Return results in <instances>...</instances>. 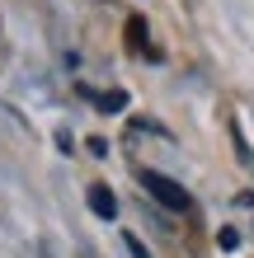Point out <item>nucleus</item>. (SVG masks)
I'll list each match as a JSON object with an SVG mask.
<instances>
[{"instance_id":"5","label":"nucleus","mask_w":254,"mask_h":258,"mask_svg":"<svg viewBox=\"0 0 254 258\" xmlns=\"http://www.w3.org/2000/svg\"><path fill=\"white\" fill-rule=\"evenodd\" d=\"M123 244H127V253H132V258H151V253H146V244H141V239L132 235V230L123 235Z\"/></svg>"},{"instance_id":"4","label":"nucleus","mask_w":254,"mask_h":258,"mask_svg":"<svg viewBox=\"0 0 254 258\" xmlns=\"http://www.w3.org/2000/svg\"><path fill=\"white\" fill-rule=\"evenodd\" d=\"M127 42H132V52H146V19H141V14L127 24Z\"/></svg>"},{"instance_id":"6","label":"nucleus","mask_w":254,"mask_h":258,"mask_svg":"<svg viewBox=\"0 0 254 258\" xmlns=\"http://www.w3.org/2000/svg\"><path fill=\"white\" fill-rule=\"evenodd\" d=\"M217 239H221V249H235V244H240V235H235V230H231V225H226V230H221Z\"/></svg>"},{"instance_id":"2","label":"nucleus","mask_w":254,"mask_h":258,"mask_svg":"<svg viewBox=\"0 0 254 258\" xmlns=\"http://www.w3.org/2000/svg\"><path fill=\"white\" fill-rule=\"evenodd\" d=\"M89 211H94L99 221H113L118 216V197H113L109 183H94V188H89Z\"/></svg>"},{"instance_id":"7","label":"nucleus","mask_w":254,"mask_h":258,"mask_svg":"<svg viewBox=\"0 0 254 258\" xmlns=\"http://www.w3.org/2000/svg\"><path fill=\"white\" fill-rule=\"evenodd\" d=\"M89 155H109V141L104 136H89Z\"/></svg>"},{"instance_id":"3","label":"nucleus","mask_w":254,"mask_h":258,"mask_svg":"<svg viewBox=\"0 0 254 258\" xmlns=\"http://www.w3.org/2000/svg\"><path fill=\"white\" fill-rule=\"evenodd\" d=\"M94 108H99V113H123V108H127V94H123V89H109V94H94Z\"/></svg>"},{"instance_id":"1","label":"nucleus","mask_w":254,"mask_h":258,"mask_svg":"<svg viewBox=\"0 0 254 258\" xmlns=\"http://www.w3.org/2000/svg\"><path fill=\"white\" fill-rule=\"evenodd\" d=\"M137 183H141L146 192H151V197H156V202L165 207V211H188V207H193V197H188V188H184V183H174L170 174H156V169H141V174H137Z\"/></svg>"}]
</instances>
